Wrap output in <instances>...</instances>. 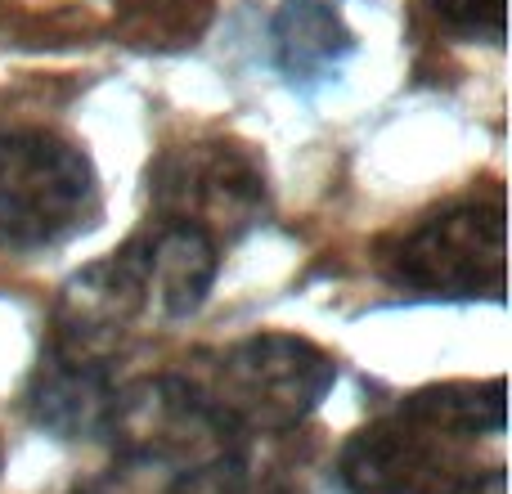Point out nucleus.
Listing matches in <instances>:
<instances>
[{
  "mask_svg": "<svg viewBox=\"0 0 512 494\" xmlns=\"http://www.w3.org/2000/svg\"><path fill=\"white\" fill-rule=\"evenodd\" d=\"M194 382L239 436L292 432L333 391L337 360L306 337L256 333L216 351Z\"/></svg>",
  "mask_w": 512,
  "mask_h": 494,
  "instance_id": "f257e3e1",
  "label": "nucleus"
},
{
  "mask_svg": "<svg viewBox=\"0 0 512 494\" xmlns=\"http://www.w3.org/2000/svg\"><path fill=\"white\" fill-rule=\"evenodd\" d=\"M99 212L90 158L54 131H0V247L41 252Z\"/></svg>",
  "mask_w": 512,
  "mask_h": 494,
  "instance_id": "f03ea898",
  "label": "nucleus"
},
{
  "mask_svg": "<svg viewBox=\"0 0 512 494\" xmlns=\"http://www.w3.org/2000/svg\"><path fill=\"white\" fill-rule=\"evenodd\" d=\"M472 445L396 405L342 445L337 477L346 494H499L504 468H486Z\"/></svg>",
  "mask_w": 512,
  "mask_h": 494,
  "instance_id": "7ed1b4c3",
  "label": "nucleus"
},
{
  "mask_svg": "<svg viewBox=\"0 0 512 494\" xmlns=\"http://www.w3.org/2000/svg\"><path fill=\"white\" fill-rule=\"evenodd\" d=\"M99 436L113 445L122 463L167 472L203 468V463L243 450V436L216 414V405L198 391V382L176 378V373L113 387Z\"/></svg>",
  "mask_w": 512,
  "mask_h": 494,
  "instance_id": "20e7f679",
  "label": "nucleus"
},
{
  "mask_svg": "<svg viewBox=\"0 0 512 494\" xmlns=\"http://www.w3.org/2000/svg\"><path fill=\"white\" fill-rule=\"evenodd\" d=\"M504 203L472 198L409 225L382 252V274L418 297H504Z\"/></svg>",
  "mask_w": 512,
  "mask_h": 494,
  "instance_id": "39448f33",
  "label": "nucleus"
},
{
  "mask_svg": "<svg viewBox=\"0 0 512 494\" xmlns=\"http://www.w3.org/2000/svg\"><path fill=\"white\" fill-rule=\"evenodd\" d=\"M149 198L158 221L194 225L207 239L230 243L261 221L265 171L248 144L194 140L149 167Z\"/></svg>",
  "mask_w": 512,
  "mask_h": 494,
  "instance_id": "423d86ee",
  "label": "nucleus"
},
{
  "mask_svg": "<svg viewBox=\"0 0 512 494\" xmlns=\"http://www.w3.org/2000/svg\"><path fill=\"white\" fill-rule=\"evenodd\" d=\"M153 315L149 297V274H144L140 239L117 247L113 256L86 265L59 288L50 319V342L54 351L81 355L95 364H113V355L126 346V337Z\"/></svg>",
  "mask_w": 512,
  "mask_h": 494,
  "instance_id": "0eeeda50",
  "label": "nucleus"
},
{
  "mask_svg": "<svg viewBox=\"0 0 512 494\" xmlns=\"http://www.w3.org/2000/svg\"><path fill=\"white\" fill-rule=\"evenodd\" d=\"M108 400H113L108 364L81 360V355L54 351V346L41 351V364L27 387V409H32L36 427L63 436V441H90L104 427Z\"/></svg>",
  "mask_w": 512,
  "mask_h": 494,
  "instance_id": "6e6552de",
  "label": "nucleus"
},
{
  "mask_svg": "<svg viewBox=\"0 0 512 494\" xmlns=\"http://www.w3.org/2000/svg\"><path fill=\"white\" fill-rule=\"evenodd\" d=\"M140 239L144 274H149V297L158 319H189L207 301L221 270V243L207 239L194 225L153 221Z\"/></svg>",
  "mask_w": 512,
  "mask_h": 494,
  "instance_id": "1a4fd4ad",
  "label": "nucleus"
},
{
  "mask_svg": "<svg viewBox=\"0 0 512 494\" xmlns=\"http://www.w3.org/2000/svg\"><path fill=\"white\" fill-rule=\"evenodd\" d=\"M274 63L288 81H328L355 50L351 27L328 0H283L270 23Z\"/></svg>",
  "mask_w": 512,
  "mask_h": 494,
  "instance_id": "9d476101",
  "label": "nucleus"
},
{
  "mask_svg": "<svg viewBox=\"0 0 512 494\" xmlns=\"http://www.w3.org/2000/svg\"><path fill=\"white\" fill-rule=\"evenodd\" d=\"M400 409L454 436H504V378L490 382H436L400 400Z\"/></svg>",
  "mask_w": 512,
  "mask_h": 494,
  "instance_id": "9b49d317",
  "label": "nucleus"
},
{
  "mask_svg": "<svg viewBox=\"0 0 512 494\" xmlns=\"http://www.w3.org/2000/svg\"><path fill=\"white\" fill-rule=\"evenodd\" d=\"M167 494H301L283 472L261 468L248 454H225V459H212L203 468L176 472Z\"/></svg>",
  "mask_w": 512,
  "mask_h": 494,
  "instance_id": "f8f14e48",
  "label": "nucleus"
},
{
  "mask_svg": "<svg viewBox=\"0 0 512 494\" xmlns=\"http://www.w3.org/2000/svg\"><path fill=\"white\" fill-rule=\"evenodd\" d=\"M436 18L459 36H477V41H504V9L508 0H427Z\"/></svg>",
  "mask_w": 512,
  "mask_h": 494,
  "instance_id": "ddd939ff",
  "label": "nucleus"
}]
</instances>
